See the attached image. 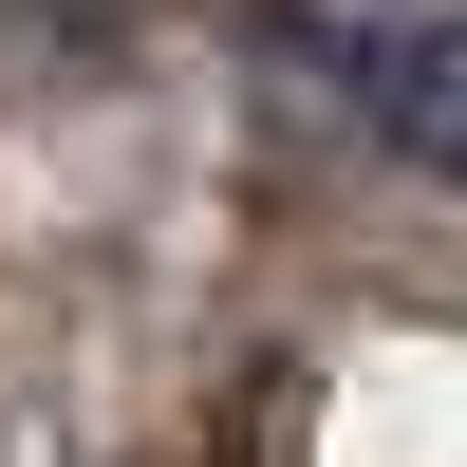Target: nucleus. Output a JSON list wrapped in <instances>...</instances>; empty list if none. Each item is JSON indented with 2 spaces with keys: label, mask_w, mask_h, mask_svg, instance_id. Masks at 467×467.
I'll list each match as a JSON object with an SVG mask.
<instances>
[{
  "label": "nucleus",
  "mask_w": 467,
  "mask_h": 467,
  "mask_svg": "<svg viewBox=\"0 0 467 467\" xmlns=\"http://www.w3.org/2000/svg\"><path fill=\"white\" fill-rule=\"evenodd\" d=\"M337 75H356V112L411 150V169L467 187V0L449 19H393V37H337Z\"/></svg>",
  "instance_id": "1"
}]
</instances>
